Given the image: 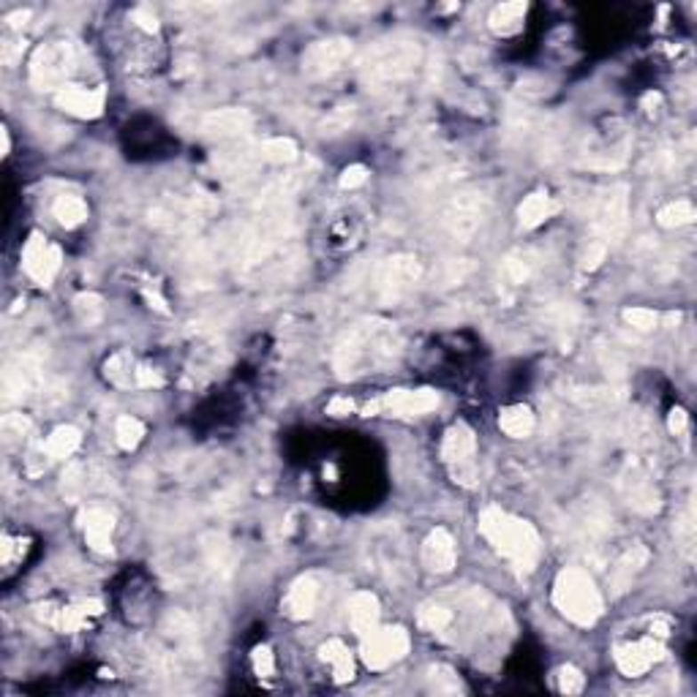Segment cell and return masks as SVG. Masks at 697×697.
Returning <instances> with one entry per match:
<instances>
[{
	"label": "cell",
	"mask_w": 697,
	"mask_h": 697,
	"mask_svg": "<svg viewBox=\"0 0 697 697\" xmlns=\"http://www.w3.org/2000/svg\"><path fill=\"white\" fill-rule=\"evenodd\" d=\"M379 599L371 591H357L348 602V624L363 637H368L373 629H379Z\"/></svg>",
	"instance_id": "603a6c76"
},
{
	"label": "cell",
	"mask_w": 697,
	"mask_h": 697,
	"mask_svg": "<svg viewBox=\"0 0 697 697\" xmlns=\"http://www.w3.org/2000/svg\"><path fill=\"white\" fill-rule=\"evenodd\" d=\"M9 150H12V140H9V131L4 128V156H6Z\"/></svg>",
	"instance_id": "816d5d0a"
},
{
	"label": "cell",
	"mask_w": 697,
	"mask_h": 697,
	"mask_svg": "<svg viewBox=\"0 0 697 697\" xmlns=\"http://www.w3.org/2000/svg\"><path fill=\"white\" fill-rule=\"evenodd\" d=\"M104 373L112 384L117 387H131V384H137V368H134V360H131L128 352H117L107 360L104 365Z\"/></svg>",
	"instance_id": "4dcf8cb0"
},
{
	"label": "cell",
	"mask_w": 697,
	"mask_h": 697,
	"mask_svg": "<svg viewBox=\"0 0 697 697\" xmlns=\"http://www.w3.org/2000/svg\"><path fill=\"white\" fill-rule=\"evenodd\" d=\"M583 686H586V678H583V673H581L578 668L564 665V668L558 670V689H561L564 694H581Z\"/></svg>",
	"instance_id": "60d3db41"
},
{
	"label": "cell",
	"mask_w": 697,
	"mask_h": 697,
	"mask_svg": "<svg viewBox=\"0 0 697 697\" xmlns=\"http://www.w3.org/2000/svg\"><path fill=\"white\" fill-rule=\"evenodd\" d=\"M605 256H607V243L605 240H591L583 248V253H581V268L591 273V270H597L602 265Z\"/></svg>",
	"instance_id": "7bdbcfd3"
},
{
	"label": "cell",
	"mask_w": 697,
	"mask_h": 697,
	"mask_svg": "<svg viewBox=\"0 0 697 697\" xmlns=\"http://www.w3.org/2000/svg\"><path fill=\"white\" fill-rule=\"evenodd\" d=\"M420 278V261L414 256H389L384 259L376 276H373V289L376 297L384 302H396L401 300Z\"/></svg>",
	"instance_id": "ba28073f"
},
{
	"label": "cell",
	"mask_w": 697,
	"mask_h": 697,
	"mask_svg": "<svg viewBox=\"0 0 697 697\" xmlns=\"http://www.w3.org/2000/svg\"><path fill=\"white\" fill-rule=\"evenodd\" d=\"M439 406V392L433 389H392L387 392L384 398L368 404L363 412L365 417L371 414H396V417H420V414H428Z\"/></svg>",
	"instance_id": "8fae6325"
},
{
	"label": "cell",
	"mask_w": 697,
	"mask_h": 697,
	"mask_svg": "<svg viewBox=\"0 0 697 697\" xmlns=\"http://www.w3.org/2000/svg\"><path fill=\"white\" fill-rule=\"evenodd\" d=\"M25 20H30V12H17V14L6 17V22H9L12 28H20V25H25Z\"/></svg>",
	"instance_id": "681fc988"
},
{
	"label": "cell",
	"mask_w": 697,
	"mask_h": 697,
	"mask_svg": "<svg viewBox=\"0 0 697 697\" xmlns=\"http://www.w3.org/2000/svg\"><path fill=\"white\" fill-rule=\"evenodd\" d=\"M676 537H678L684 556L692 558V548H694V515L692 512L681 515V520L676 523Z\"/></svg>",
	"instance_id": "b9f144b4"
},
{
	"label": "cell",
	"mask_w": 697,
	"mask_h": 697,
	"mask_svg": "<svg viewBox=\"0 0 697 697\" xmlns=\"http://www.w3.org/2000/svg\"><path fill=\"white\" fill-rule=\"evenodd\" d=\"M259 158L270 164H292L297 158V145L286 137H276L259 145Z\"/></svg>",
	"instance_id": "d6a6232c"
},
{
	"label": "cell",
	"mask_w": 697,
	"mask_h": 697,
	"mask_svg": "<svg viewBox=\"0 0 697 697\" xmlns=\"http://www.w3.org/2000/svg\"><path fill=\"white\" fill-rule=\"evenodd\" d=\"M474 455H477V439H474V430L463 422L453 425L447 433H445V442H442V461L445 466L450 469L453 479L463 488H474L477 485V463H474Z\"/></svg>",
	"instance_id": "8992f818"
},
{
	"label": "cell",
	"mask_w": 697,
	"mask_h": 697,
	"mask_svg": "<svg viewBox=\"0 0 697 697\" xmlns=\"http://www.w3.org/2000/svg\"><path fill=\"white\" fill-rule=\"evenodd\" d=\"M526 12H529V6L526 4H501V6H496L493 9V14H491V30L493 33H499V36H512V33H517L520 30V25H523V17H526Z\"/></svg>",
	"instance_id": "83f0119b"
},
{
	"label": "cell",
	"mask_w": 697,
	"mask_h": 697,
	"mask_svg": "<svg viewBox=\"0 0 697 697\" xmlns=\"http://www.w3.org/2000/svg\"><path fill=\"white\" fill-rule=\"evenodd\" d=\"M74 311H76L79 322L96 324L104 316V300L99 294H93V292H82V294L74 297Z\"/></svg>",
	"instance_id": "e575fe53"
},
{
	"label": "cell",
	"mask_w": 697,
	"mask_h": 697,
	"mask_svg": "<svg viewBox=\"0 0 697 697\" xmlns=\"http://www.w3.org/2000/svg\"><path fill=\"white\" fill-rule=\"evenodd\" d=\"M553 210H556V204H553L550 194L548 191H534V194H529L526 199L520 202L517 221H520L523 229H537L553 215Z\"/></svg>",
	"instance_id": "cb8c5ba5"
},
{
	"label": "cell",
	"mask_w": 697,
	"mask_h": 697,
	"mask_svg": "<svg viewBox=\"0 0 697 697\" xmlns=\"http://www.w3.org/2000/svg\"><path fill=\"white\" fill-rule=\"evenodd\" d=\"M251 665H253V673L261 676V678H270L276 673V657L268 645H256L253 653H251Z\"/></svg>",
	"instance_id": "ab89813d"
},
{
	"label": "cell",
	"mask_w": 697,
	"mask_h": 697,
	"mask_svg": "<svg viewBox=\"0 0 697 697\" xmlns=\"http://www.w3.org/2000/svg\"><path fill=\"white\" fill-rule=\"evenodd\" d=\"M619 491L624 496V501L635 509V512H643V515H653L660 509L662 499H660V491L657 485L651 483L648 474L640 469V466H627L619 477Z\"/></svg>",
	"instance_id": "9a60e30c"
},
{
	"label": "cell",
	"mask_w": 697,
	"mask_h": 697,
	"mask_svg": "<svg viewBox=\"0 0 697 697\" xmlns=\"http://www.w3.org/2000/svg\"><path fill=\"white\" fill-rule=\"evenodd\" d=\"M131 20H134V25H137V28H142L145 33H156V30H158V17H156L150 9H145V6L134 9V14H131Z\"/></svg>",
	"instance_id": "f6af8a7d"
},
{
	"label": "cell",
	"mask_w": 697,
	"mask_h": 697,
	"mask_svg": "<svg viewBox=\"0 0 697 697\" xmlns=\"http://www.w3.org/2000/svg\"><path fill=\"white\" fill-rule=\"evenodd\" d=\"M553 602L558 613L578 627H594L602 616V594L594 586L591 575L578 570V566H566L556 575Z\"/></svg>",
	"instance_id": "3957f363"
},
{
	"label": "cell",
	"mask_w": 697,
	"mask_h": 697,
	"mask_svg": "<svg viewBox=\"0 0 697 697\" xmlns=\"http://www.w3.org/2000/svg\"><path fill=\"white\" fill-rule=\"evenodd\" d=\"M0 430H4V439L12 445V442H22L25 436L30 433V420L22 417V414H6L4 422H0Z\"/></svg>",
	"instance_id": "74e56055"
},
{
	"label": "cell",
	"mask_w": 697,
	"mask_h": 697,
	"mask_svg": "<svg viewBox=\"0 0 697 697\" xmlns=\"http://www.w3.org/2000/svg\"><path fill=\"white\" fill-rule=\"evenodd\" d=\"M60 261H63L60 248L52 245L47 237L38 235V232H33L30 240H28L25 248H22V268H25V273H28L36 284H41V286H50V284H52V278H55L58 270H60Z\"/></svg>",
	"instance_id": "4fadbf2b"
},
{
	"label": "cell",
	"mask_w": 697,
	"mask_h": 697,
	"mask_svg": "<svg viewBox=\"0 0 697 697\" xmlns=\"http://www.w3.org/2000/svg\"><path fill=\"white\" fill-rule=\"evenodd\" d=\"M82 529H84V540L91 545V550L107 556L112 553V532H115V517L101 509V507H93L82 515Z\"/></svg>",
	"instance_id": "44dd1931"
},
{
	"label": "cell",
	"mask_w": 697,
	"mask_h": 697,
	"mask_svg": "<svg viewBox=\"0 0 697 697\" xmlns=\"http://www.w3.org/2000/svg\"><path fill=\"white\" fill-rule=\"evenodd\" d=\"M164 384V376L150 368V365H140L137 368V387H161Z\"/></svg>",
	"instance_id": "bcb514c9"
},
{
	"label": "cell",
	"mask_w": 697,
	"mask_h": 697,
	"mask_svg": "<svg viewBox=\"0 0 697 697\" xmlns=\"http://www.w3.org/2000/svg\"><path fill=\"white\" fill-rule=\"evenodd\" d=\"M648 564V548H643V545H635V548H629L616 564H613V570H610V591H613L616 597H621L629 586H632V581L643 573V566Z\"/></svg>",
	"instance_id": "7402d4cb"
},
{
	"label": "cell",
	"mask_w": 697,
	"mask_h": 697,
	"mask_svg": "<svg viewBox=\"0 0 697 697\" xmlns=\"http://www.w3.org/2000/svg\"><path fill=\"white\" fill-rule=\"evenodd\" d=\"M534 412L529 409V406H523V404H517V406H507V409H501V414H499V428L507 433V436H512V439H526V436L534 430Z\"/></svg>",
	"instance_id": "484cf974"
},
{
	"label": "cell",
	"mask_w": 697,
	"mask_h": 697,
	"mask_svg": "<svg viewBox=\"0 0 697 697\" xmlns=\"http://www.w3.org/2000/svg\"><path fill=\"white\" fill-rule=\"evenodd\" d=\"M420 63V44L409 38H392V41H379L376 47H371L360 63L363 79L368 84H396L406 79Z\"/></svg>",
	"instance_id": "277c9868"
},
{
	"label": "cell",
	"mask_w": 697,
	"mask_h": 697,
	"mask_svg": "<svg viewBox=\"0 0 697 697\" xmlns=\"http://www.w3.org/2000/svg\"><path fill=\"white\" fill-rule=\"evenodd\" d=\"M41 381V363L33 355H22L12 360L4 371V401L14 404L33 392Z\"/></svg>",
	"instance_id": "2e32d148"
},
{
	"label": "cell",
	"mask_w": 697,
	"mask_h": 697,
	"mask_svg": "<svg viewBox=\"0 0 697 697\" xmlns=\"http://www.w3.org/2000/svg\"><path fill=\"white\" fill-rule=\"evenodd\" d=\"M145 297H148V302L153 305V308H158L161 314H166V302H164L158 294H150V292H145Z\"/></svg>",
	"instance_id": "f907efd6"
},
{
	"label": "cell",
	"mask_w": 697,
	"mask_h": 697,
	"mask_svg": "<svg viewBox=\"0 0 697 697\" xmlns=\"http://www.w3.org/2000/svg\"><path fill=\"white\" fill-rule=\"evenodd\" d=\"M319 657L332 668V676L338 684H346V681H352L355 678V662H352V653H348L346 643L332 637L327 640L322 648H319Z\"/></svg>",
	"instance_id": "d4e9b609"
},
{
	"label": "cell",
	"mask_w": 697,
	"mask_h": 697,
	"mask_svg": "<svg viewBox=\"0 0 697 697\" xmlns=\"http://www.w3.org/2000/svg\"><path fill=\"white\" fill-rule=\"evenodd\" d=\"M686 425H689V414H686L684 409H673L670 417H668V428H670V433L681 436V433L686 430Z\"/></svg>",
	"instance_id": "7dc6e473"
},
{
	"label": "cell",
	"mask_w": 697,
	"mask_h": 697,
	"mask_svg": "<svg viewBox=\"0 0 697 697\" xmlns=\"http://www.w3.org/2000/svg\"><path fill=\"white\" fill-rule=\"evenodd\" d=\"M627 215H629V188L624 183L610 186L594 202V229L607 243L610 237H619L624 232Z\"/></svg>",
	"instance_id": "30bf717a"
},
{
	"label": "cell",
	"mask_w": 697,
	"mask_h": 697,
	"mask_svg": "<svg viewBox=\"0 0 697 697\" xmlns=\"http://www.w3.org/2000/svg\"><path fill=\"white\" fill-rule=\"evenodd\" d=\"M534 273V259L532 253L526 251H515L504 259V265H501V278L507 281V286H520V284H526Z\"/></svg>",
	"instance_id": "f1b7e54d"
},
{
	"label": "cell",
	"mask_w": 697,
	"mask_h": 697,
	"mask_svg": "<svg viewBox=\"0 0 697 697\" xmlns=\"http://www.w3.org/2000/svg\"><path fill=\"white\" fill-rule=\"evenodd\" d=\"M368 180V169L363 166V164H352V166H346L343 172H340V188H360L363 183Z\"/></svg>",
	"instance_id": "ee69618b"
},
{
	"label": "cell",
	"mask_w": 697,
	"mask_h": 697,
	"mask_svg": "<svg viewBox=\"0 0 697 697\" xmlns=\"http://www.w3.org/2000/svg\"><path fill=\"white\" fill-rule=\"evenodd\" d=\"M253 125V117L248 109H237V107H229V109H212L202 117L199 128L204 137H218V140H229V137H243L248 134Z\"/></svg>",
	"instance_id": "ac0fdd59"
},
{
	"label": "cell",
	"mask_w": 697,
	"mask_h": 697,
	"mask_svg": "<svg viewBox=\"0 0 697 697\" xmlns=\"http://www.w3.org/2000/svg\"><path fill=\"white\" fill-rule=\"evenodd\" d=\"M422 561L430 573L436 575H447L455 570L458 564V548H455V537L447 529H433L425 542H422Z\"/></svg>",
	"instance_id": "d6986e66"
},
{
	"label": "cell",
	"mask_w": 697,
	"mask_h": 697,
	"mask_svg": "<svg viewBox=\"0 0 697 697\" xmlns=\"http://www.w3.org/2000/svg\"><path fill=\"white\" fill-rule=\"evenodd\" d=\"M352 55V41L348 38H324L314 41L308 50L302 52V74L308 79H324L335 74Z\"/></svg>",
	"instance_id": "7c38bea8"
},
{
	"label": "cell",
	"mask_w": 697,
	"mask_h": 697,
	"mask_svg": "<svg viewBox=\"0 0 697 697\" xmlns=\"http://www.w3.org/2000/svg\"><path fill=\"white\" fill-rule=\"evenodd\" d=\"M79 442H82L79 428H74V425H60V428L52 430L50 439L44 442V450H47V455H50L52 461H63V458H71V455L76 453Z\"/></svg>",
	"instance_id": "4316f807"
},
{
	"label": "cell",
	"mask_w": 697,
	"mask_h": 697,
	"mask_svg": "<svg viewBox=\"0 0 697 697\" xmlns=\"http://www.w3.org/2000/svg\"><path fill=\"white\" fill-rule=\"evenodd\" d=\"M417 624L428 632H445L453 624V613L442 605H422L417 613Z\"/></svg>",
	"instance_id": "d590c367"
},
{
	"label": "cell",
	"mask_w": 697,
	"mask_h": 697,
	"mask_svg": "<svg viewBox=\"0 0 697 697\" xmlns=\"http://www.w3.org/2000/svg\"><path fill=\"white\" fill-rule=\"evenodd\" d=\"M115 439L123 450H134L145 439V425L137 417H120L115 422Z\"/></svg>",
	"instance_id": "836d02e7"
},
{
	"label": "cell",
	"mask_w": 697,
	"mask_h": 697,
	"mask_svg": "<svg viewBox=\"0 0 697 697\" xmlns=\"http://www.w3.org/2000/svg\"><path fill=\"white\" fill-rule=\"evenodd\" d=\"M479 534H483L499 556H504L517 573H532L540 553L542 540L529 520L515 517L499 507H485L479 512Z\"/></svg>",
	"instance_id": "7a4b0ae2"
},
{
	"label": "cell",
	"mask_w": 697,
	"mask_h": 697,
	"mask_svg": "<svg viewBox=\"0 0 697 697\" xmlns=\"http://www.w3.org/2000/svg\"><path fill=\"white\" fill-rule=\"evenodd\" d=\"M665 657V645L660 637H643V640H635V643H624V645H616L613 651V660L619 665V670L629 678H637L643 673H648L653 665Z\"/></svg>",
	"instance_id": "5bb4252c"
},
{
	"label": "cell",
	"mask_w": 697,
	"mask_h": 697,
	"mask_svg": "<svg viewBox=\"0 0 697 697\" xmlns=\"http://www.w3.org/2000/svg\"><path fill=\"white\" fill-rule=\"evenodd\" d=\"M55 101L63 112L82 117V120H93L104 112L107 104V91L104 87H76L66 84L63 91L55 93Z\"/></svg>",
	"instance_id": "e0dca14e"
},
{
	"label": "cell",
	"mask_w": 697,
	"mask_h": 697,
	"mask_svg": "<svg viewBox=\"0 0 697 697\" xmlns=\"http://www.w3.org/2000/svg\"><path fill=\"white\" fill-rule=\"evenodd\" d=\"M52 215L58 218L60 227L74 229V227H79L84 218H87V204H84L79 196H60V199L52 204Z\"/></svg>",
	"instance_id": "f546056e"
},
{
	"label": "cell",
	"mask_w": 697,
	"mask_h": 697,
	"mask_svg": "<svg viewBox=\"0 0 697 697\" xmlns=\"http://www.w3.org/2000/svg\"><path fill=\"white\" fill-rule=\"evenodd\" d=\"M624 322L629 327L640 330V332H648V330L657 327L660 316H657V311H651V308H627L624 311Z\"/></svg>",
	"instance_id": "f35d334b"
},
{
	"label": "cell",
	"mask_w": 697,
	"mask_h": 697,
	"mask_svg": "<svg viewBox=\"0 0 697 697\" xmlns=\"http://www.w3.org/2000/svg\"><path fill=\"white\" fill-rule=\"evenodd\" d=\"M401 352V338L389 322L381 319H363L348 327L335 348H332V368L340 379H355L360 373H373L392 363Z\"/></svg>",
	"instance_id": "6da1fadb"
},
{
	"label": "cell",
	"mask_w": 697,
	"mask_h": 697,
	"mask_svg": "<svg viewBox=\"0 0 697 697\" xmlns=\"http://www.w3.org/2000/svg\"><path fill=\"white\" fill-rule=\"evenodd\" d=\"M79 50L71 41H52L44 44L30 58V82L36 91H63L71 74L76 71Z\"/></svg>",
	"instance_id": "5b68a950"
},
{
	"label": "cell",
	"mask_w": 697,
	"mask_h": 697,
	"mask_svg": "<svg viewBox=\"0 0 697 697\" xmlns=\"http://www.w3.org/2000/svg\"><path fill=\"white\" fill-rule=\"evenodd\" d=\"M488 215V199L477 191L458 194L445 207V227L455 240H469L479 227H483Z\"/></svg>",
	"instance_id": "9c48e42d"
},
{
	"label": "cell",
	"mask_w": 697,
	"mask_h": 697,
	"mask_svg": "<svg viewBox=\"0 0 697 697\" xmlns=\"http://www.w3.org/2000/svg\"><path fill=\"white\" fill-rule=\"evenodd\" d=\"M316 605H319V586L311 575H302L289 586L284 597V613L292 621H305L316 613Z\"/></svg>",
	"instance_id": "ffe728a7"
},
{
	"label": "cell",
	"mask_w": 697,
	"mask_h": 697,
	"mask_svg": "<svg viewBox=\"0 0 697 697\" xmlns=\"http://www.w3.org/2000/svg\"><path fill=\"white\" fill-rule=\"evenodd\" d=\"M409 632L404 627H384V629H373L368 637H363V648L360 657L371 670H384L389 665L401 662L409 653Z\"/></svg>",
	"instance_id": "52a82bcc"
},
{
	"label": "cell",
	"mask_w": 697,
	"mask_h": 697,
	"mask_svg": "<svg viewBox=\"0 0 697 697\" xmlns=\"http://www.w3.org/2000/svg\"><path fill=\"white\" fill-rule=\"evenodd\" d=\"M355 409V401L352 398H332L330 404H327V414H332V417H343V414H348Z\"/></svg>",
	"instance_id": "c3c4849f"
},
{
	"label": "cell",
	"mask_w": 697,
	"mask_h": 697,
	"mask_svg": "<svg viewBox=\"0 0 697 697\" xmlns=\"http://www.w3.org/2000/svg\"><path fill=\"white\" fill-rule=\"evenodd\" d=\"M692 221H694V204L686 202V199H676L657 212V224L665 227V229H678V227L692 224Z\"/></svg>",
	"instance_id": "1f68e13d"
},
{
	"label": "cell",
	"mask_w": 697,
	"mask_h": 697,
	"mask_svg": "<svg viewBox=\"0 0 697 697\" xmlns=\"http://www.w3.org/2000/svg\"><path fill=\"white\" fill-rule=\"evenodd\" d=\"M28 548H30V540H25V537H4L0 540V561H4V566H12L17 564V561H22L25 558V553H28Z\"/></svg>",
	"instance_id": "8d00e7d4"
}]
</instances>
